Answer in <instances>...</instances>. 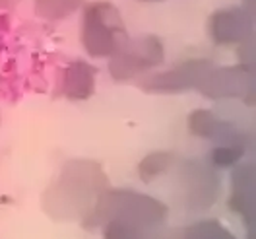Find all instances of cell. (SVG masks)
<instances>
[{"label":"cell","instance_id":"obj_2","mask_svg":"<svg viewBox=\"0 0 256 239\" xmlns=\"http://www.w3.org/2000/svg\"><path fill=\"white\" fill-rule=\"evenodd\" d=\"M92 90H94V70L82 61L70 64L62 78V90H60L62 96L70 99H82L92 96Z\"/></svg>","mask_w":256,"mask_h":239},{"label":"cell","instance_id":"obj_3","mask_svg":"<svg viewBox=\"0 0 256 239\" xmlns=\"http://www.w3.org/2000/svg\"><path fill=\"white\" fill-rule=\"evenodd\" d=\"M80 8V0H33V12L39 20L60 22Z\"/></svg>","mask_w":256,"mask_h":239},{"label":"cell","instance_id":"obj_4","mask_svg":"<svg viewBox=\"0 0 256 239\" xmlns=\"http://www.w3.org/2000/svg\"><path fill=\"white\" fill-rule=\"evenodd\" d=\"M22 0H0V10H12Z\"/></svg>","mask_w":256,"mask_h":239},{"label":"cell","instance_id":"obj_1","mask_svg":"<svg viewBox=\"0 0 256 239\" xmlns=\"http://www.w3.org/2000/svg\"><path fill=\"white\" fill-rule=\"evenodd\" d=\"M118 14L111 4L88 6L82 20V43L86 51L94 57L109 55L114 49V33H118Z\"/></svg>","mask_w":256,"mask_h":239}]
</instances>
